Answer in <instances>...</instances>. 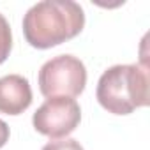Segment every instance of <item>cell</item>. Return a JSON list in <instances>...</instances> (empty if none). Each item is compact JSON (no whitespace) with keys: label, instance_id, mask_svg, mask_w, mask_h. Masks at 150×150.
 Wrapping results in <instances>:
<instances>
[{"label":"cell","instance_id":"6da1fadb","mask_svg":"<svg viewBox=\"0 0 150 150\" xmlns=\"http://www.w3.org/2000/svg\"><path fill=\"white\" fill-rule=\"evenodd\" d=\"M85 27V11L74 0H42L23 16V34L30 46L48 50L74 39Z\"/></svg>","mask_w":150,"mask_h":150},{"label":"cell","instance_id":"7a4b0ae2","mask_svg":"<svg viewBox=\"0 0 150 150\" xmlns=\"http://www.w3.org/2000/svg\"><path fill=\"white\" fill-rule=\"evenodd\" d=\"M96 97L113 115H129L150 103L148 69L139 64H117L108 67L97 81Z\"/></svg>","mask_w":150,"mask_h":150},{"label":"cell","instance_id":"3957f363","mask_svg":"<svg viewBox=\"0 0 150 150\" xmlns=\"http://www.w3.org/2000/svg\"><path fill=\"white\" fill-rule=\"evenodd\" d=\"M39 90L50 97H78L87 85V67L74 55L50 58L39 69Z\"/></svg>","mask_w":150,"mask_h":150},{"label":"cell","instance_id":"277c9868","mask_svg":"<svg viewBox=\"0 0 150 150\" xmlns=\"http://www.w3.org/2000/svg\"><path fill=\"white\" fill-rule=\"evenodd\" d=\"M81 108L76 99L71 97H50L46 99L32 117L34 129L51 139L69 136L80 125Z\"/></svg>","mask_w":150,"mask_h":150},{"label":"cell","instance_id":"5b68a950","mask_svg":"<svg viewBox=\"0 0 150 150\" xmlns=\"http://www.w3.org/2000/svg\"><path fill=\"white\" fill-rule=\"evenodd\" d=\"M32 104L30 81L21 74H7L0 78V113L21 115Z\"/></svg>","mask_w":150,"mask_h":150},{"label":"cell","instance_id":"8992f818","mask_svg":"<svg viewBox=\"0 0 150 150\" xmlns=\"http://www.w3.org/2000/svg\"><path fill=\"white\" fill-rule=\"evenodd\" d=\"M13 50V32L11 25L4 14H0V64H4Z\"/></svg>","mask_w":150,"mask_h":150},{"label":"cell","instance_id":"52a82bcc","mask_svg":"<svg viewBox=\"0 0 150 150\" xmlns=\"http://www.w3.org/2000/svg\"><path fill=\"white\" fill-rule=\"evenodd\" d=\"M42 150H85L78 139L72 138H62V139H53L42 146Z\"/></svg>","mask_w":150,"mask_h":150},{"label":"cell","instance_id":"ba28073f","mask_svg":"<svg viewBox=\"0 0 150 150\" xmlns=\"http://www.w3.org/2000/svg\"><path fill=\"white\" fill-rule=\"evenodd\" d=\"M9 136H11V131H9V125L0 118V148H2L7 141H9Z\"/></svg>","mask_w":150,"mask_h":150}]
</instances>
